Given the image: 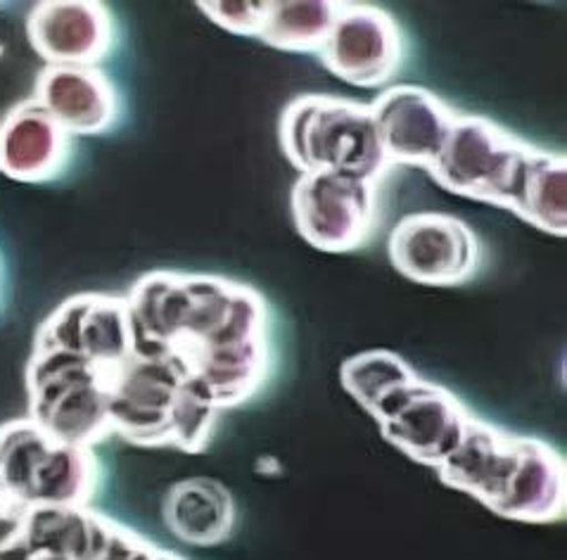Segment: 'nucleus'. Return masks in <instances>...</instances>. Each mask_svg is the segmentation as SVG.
<instances>
[{
	"label": "nucleus",
	"instance_id": "1",
	"mask_svg": "<svg viewBox=\"0 0 567 560\" xmlns=\"http://www.w3.org/2000/svg\"><path fill=\"white\" fill-rule=\"evenodd\" d=\"M136 352L164 356L221 414L271 375V317L261 294L207 273L153 271L124 294Z\"/></svg>",
	"mask_w": 567,
	"mask_h": 560
},
{
	"label": "nucleus",
	"instance_id": "2",
	"mask_svg": "<svg viewBox=\"0 0 567 560\" xmlns=\"http://www.w3.org/2000/svg\"><path fill=\"white\" fill-rule=\"evenodd\" d=\"M278 141L299 174H342L380 184L390 169L371 107L340 95L307 93L282 110Z\"/></svg>",
	"mask_w": 567,
	"mask_h": 560
},
{
	"label": "nucleus",
	"instance_id": "3",
	"mask_svg": "<svg viewBox=\"0 0 567 560\" xmlns=\"http://www.w3.org/2000/svg\"><path fill=\"white\" fill-rule=\"evenodd\" d=\"M0 480L24 506H91L103 468L95 449L50 437L27 416L0 425Z\"/></svg>",
	"mask_w": 567,
	"mask_h": 560
},
{
	"label": "nucleus",
	"instance_id": "4",
	"mask_svg": "<svg viewBox=\"0 0 567 560\" xmlns=\"http://www.w3.org/2000/svg\"><path fill=\"white\" fill-rule=\"evenodd\" d=\"M112 435L133 447L178 449L203 397L169 359L133 354L107 373Z\"/></svg>",
	"mask_w": 567,
	"mask_h": 560
},
{
	"label": "nucleus",
	"instance_id": "5",
	"mask_svg": "<svg viewBox=\"0 0 567 560\" xmlns=\"http://www.w3.org/2000/svg\"><path fill=\"white\" fill-rule=\"evenodd\" d=\"M107 373L55 350H33L24 373L29 418L74 447H97L112 437Z\"/></svg>",
	"mask_w": 567,
	"mask_h": 560
},
{
	"label": "nucleus",
	"instance_id": "6",
	"mask_svg": "<svg viewBox=\"0 0 567 560\" xmlns=\"http://www.w3.org/2000/svg\"><path fill=\"white\" fill-rule=\"evenodd\" d=\"M532 147L492 120L458 114L427 174L465 200L513 211Z\"/></svg>",
	"mask_w": 567,
	"mask_h": 560
},
{
	"label": "nucleus",
	"instance_id": "7",
	"mask_svg": "<svg viewBox=\"0 0 567 560\" xmlns=\"http://www.w3.org/2000/svg\"><path fill=\"white\" fill-rule=\"evenodd\" d=\"M380 184L342 174H302L290 193L297 234L328 255L369 245L380 219Z\"/></svg>",
	"mask_w": 567,
	"mask_h": 560
},
{
	"label": "nucleus",
	"instance_id": "8",
	"mask_svg": "<svg viewBox=\"0 0 567 560\" xmlns=\"http://www.w3.org/2000/svg\"><path fill=\"white\" fill-rule=\"evenodd\" d=\"M396 273L430 288L468 283L482 267V242L454 214L415 211L399 221L388 240Z\"/></svg>",
	"mask_w": 567,
	"mask_h": 560
},
{
	"label": "nucleus",
	"instance_id": "9",
	"mask_svg": "<svg viewBox=\"0 0 567 560\" xmlns=\"http://www.w3.org/2000/svg\"><path fill=\"white\" fill-rule=\"evenodd\" d=\"M369 414L392 447L430 468H437L458 447L473 416L456 394L423 377L388 394Z\"/></svg>",
	"mask_w": 567,
	"mask_h": 560
},
{
	"label": "nucleus",
	"instance_id": "10",
	"mask_svg": "<svg viewBox=\"0 0 567 560\" xmlns=\"http://www.w3.org/2000/svg\"><path fill=\"white\" fill-rule=\"evenodd\" d=\"M323 68L357 89H382L404 70L406 39L388 10L338 3L336 22L319 51Z\"/></svg>",
	"mask_w": 567,
	"mask_h": 560
},
{
	"label": "nucleus",
	"instance_id": "11",
	"mask_svg": "<svg viewBox=\"0 0 567 560\" xmlns=\"http://www.w3.org/2000/svg\"><path fill=\"white\" fill-rule=\"evenodd\" d=\"M33 350H55L114 371L136 354V338L124 294L83 292L64 300L39 325Z\"/></svg>",
	"mask_w": 567,
	"mask_h": 560
},
{
	"label": "nucleus",
	"instance_id": "12",
	"mask_svg": "<svg viewBox=\"0 0 567 560\" xmlns=\"http://www.w3.org/2000/svg\"><path fill=\"white\" fill-rule=\"evenodd\" d=\"M27 39L48 68H100L116 48L114 12L95 0H43L27 14Z\"/></svg>",
	"mask_w": 567,
	"mask_h": 560
},
{
	"label": "nucleus",
	"instance_id": "13",
	"mask_svg": "<svg viewBox=\"0 0 567 560\" xmlns=\"http://www.w3.org/2000/svg\"><path fill=\"white\" fill-rule=\"evenodd\" d=\"M388 167H421L440 155L458 112L421 86H390L369 105Z\"/></svg>",
	"mask_w": 567,
	"mask_h": 560
},
{
	"label": "nucleus",
	"instance_id": "14",
	"mask_svg": "<svg viewBox=\"0 0 567 560\" xmlns=\"http://www.w3.org/2000/svg\"><path fill=\"white\" fill-rule=\"evenodd\" d=\"M31 97L72 138L105 136L122 122V93L100 68L45 64Z\"/></svg>",
	"mask_w": 567,
	"mask_h": 560
},
{
	"label": "nucleus",
	"instance_id": "15",
	"mask_svg": "<svg viewBox=\"0 0 567 560\" xmlns=\"http://www.w3.org/2000/svg\"><path fill=\"white\" fill-rule=\"evenodd\" d=\"M74 138L29 97L0 120V174L14 184H53L70 169Z\"/></svg>",
	"mask_w": 567,
	"mask_h": 560
},
{
	"label": "nucleus",
	"instance_id": "16",
	"mask_svg": "<svg viewBox=\"0 0 567 560\" xmlns=\"http://www.w3.org/2000/svg\"><path fill=\"white\" fill-rule=\"evenodd\" d=\"M520 435L471 416L458 447L435 468L440 480L494 510L518 466Z\"/></svg>",
	"mask_w": 567,
	"mask_h": 560
},
{
	"label": "nucleus",
	"instance_id": "17",
	"mask_svg": "<svg viewBox=\"0 0 567 560\" xmlns=\"http://www.w3.org/2000/svg\"><path fill=\"white\" fill-rule=\"evenodd\" d=\"M120 522L91 506H27L24 560H103Z\"/></svg>",
	"mask_w": 567,
	"mask_h": 560
},
{
	"label": "nucleus",
	"instance_id": "18",
	"mask_svg": "<svg viewBox=\"0 0 567 560\" xmlns=\"http://www.w3.org/2000/svg\"><path fill=\"white\" fill-rule=\"evenodd\" d=\"M567 473L565 458L551 444L520 437L518 466L494 514L515 522H558L565 518Z\"/></svg>",
	"mask_w": 567,
	"mask_h": 560
},
{
	"label": "nucleus",
	"instance_id": "19",
	"mask_svg": "<svg viewBox=\"0 0 567 560\" xmlns=\"http://www.w3.org/2000/svg\"><path fill=\"white\" fill-rule=\"evenodd\" d=\"M162 520L169 535L188 547H219L236 530V501L212 477H188L166 491Z\"/></svg>",
	"mask_w": 567,
	"mask_h": 560
},
{
	"label": "nucleus",
	"instance_id": "20",
	"mask_svg": "<svg viewBox=\"0 0 567 560\" xmlns=\"http://www.w3.org/2000/svg\"><path fill=\"white\" fill-rule=\"evenodd\" d=\"M513 214L542 234L567 236V159L563 153L532 147Z\"/></svg>",
	"mask_w": 567,
	"mask_h": 560
},
{
	"label": "nucleus",
	"instance_id": "21",
	"mask_svg": "<svg viewBox=\"0 0 567 560\" xmlns=\"http://www.w3.org/2000/svg\"><path fill=\"white\" fill-rule=\"evenodd\" d=\"M336 14V0H271L259 41L282 53L319 55Z\"/></svg>",
	"mask_w": 567,
	"mask_h": 560
},
{
	"label": "nucleus",
	"instance_id": "22",
	"mask_svg": "<svg viewBox=\"0 0 567 560\" xmlns=\"http://www.w3.org/2000/svg\"><path fill=\"white\" fill-rule=\"evenodd\" d=\"M421 375L415 373L402 356L388 350H371L357 356H349L340 369V383L352 397L371 411L399 387H406Z\"/></svg>",
	"mask_w": 567,
	"mask_h": 560
},
{
	"label": "nucleus",
	"instance_id": "23",
	"mask_svg": "<svg viewBox=\"0 0 567 560\" xmlns=\"http://www.w3.org/2000/svg\"><path fill=\"white\" fill-rule=\"evenodd\" d=\"M197 8L228 34L259 39L266 12H269V0H243V3H236V0H212V3L199 0Z\"/></svg>",
	"mask_w": 567,
	"mask_h": 560
},
{
	"label": "nucleus",
	"instance_id": "24",
	"mask_svg": "<svg viewBox=\"0 0 567 560\" xmlns=\"http://www.w3.org/2000/svg\"><path fill=\"white\" fill-rule=\"evenodd\" d=\"M6 300V261L3 255H0V307H3Z\"/></svg>",
	"mask_w": 567,
	"mask_h": 560
},
{
	"label": "nucleus",
	"instance_id": "25",
	"mask_svg": "<svg viewBox=\"0 0 567 560\" xmlns=\"http://www.w3.org/2000/svg\"><path fill=\"white\" fill-rule=\"evenodd\" d=\"M162 560H186L183 556H178V553H172V551H162Z\"/></svg>",
	"mask_w": 567,
	"mask_h": 560
},
{
	"label": "nucleus",
	"instance_id": "26",
	"mask_svg": "<svg viewBox=\"0 0 567 560\" xmlns=\"http://www.w3.org/2000/svg\"><path fill=\"white\" fill-rule=\"evenodd\" d=\"M8 499H10V494L6 491V485H3V480H0V506H3Z\"/></svg>",
	"mask_w": 567,
	"mask_h": 560
},
{
	"label": "nucleus",
	"instance_id": "27",
	"mask_svg": "<svg viewBox=\"0 0 567 560\" xmlns=\"http://www.w3.org/2000/svg\"><path fill=\"white\" fill-rule=\"evenodd\" d=\"M33 560H48V558H33Z\"/></svg>",
	"mask_w": 567,
	"mask_h": 560
}]
</instances>
